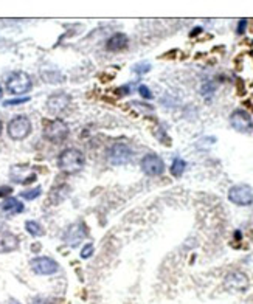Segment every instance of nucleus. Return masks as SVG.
Returning <instances> with one entry per match:
<instances>
[{
    "label": "nucleus",
    "mask_w": 253,
    "mask_h": 304,
    "mask_svg": "<svg viewBox=\"0 0 253 304\" xmlns=\"http://www.w3.org/2000/svg\"><path fill=\"white\" fill-rule=\"evenodd\" d=\"M84 163H86L84 154H82L81 150L75 149V147L62 150L59 159H58L59 169L62 172H66V174H76V172H79L84 168Z\"/></svg>",
    "instance_id": "obj_1"
},
{
    "label": "nucleus",
    "mask_w": 253,
    "mask_h": 304,
    "mask_svg": "<svg viewBox=\"0 0 253 304\" xmlns=\"http://www.w3.org/2000/svg\"><path fill=\"white\" fill-rule=\"evenodd\" d=\"M69 126L66 121H62L59 118L56 119H48L44 123V138L48 140L50 143L59 144L62 141H66L69 137Z\"/></svg>",
    "instance_id": "obj_2"
},
{
    "label": "nucleus",
    "mask_w": 253,
    "mask_h": 304,
    "mask_svg": "<svg viewBox=\"0 0 253 304\" xmlns=\"http://www.w3.org/2000/svg\"><path fill=\"white\" fill-rule=\"evenodd\" d=\"M30 134H31V121L25 115H17L8 123L10 138L20 141V140H25Z\"/></svg>",
    "instance_id": "obj_3"
},
{
    "label": "nucleus",
    "mask_w": 253,
    "mask_h": 304,
    "mask_svg": "<svg viewBox=\"0 0 253 304\" xmlns=\"http://www.w3.org/2000/svg\"><path fill=\"white\" fill-rule=\"evenodd\" d=\"M31 87H33V82H31V78L25 72H14L7 81V88L13 95L28 94Z\"/></svg>",
    "instance_id": "obj_4"
},
{
    "label": "nucleus",
    "mask_w": 253,
    "mask_h": 304,
    "mask_svg": "<svg viewBox=\"0 0 253 304\" xmlns=\"http://www.w3.org/2000/svg\"><path fill=\"white\" fill-rule=\"evenodd\" d=\"M229 200L239 206L253 203V188L248 185H235L229 190Z\"/></svg>",
    "instance_id": "obj_5"
},
{
    "label": "nucleus",
    "mask_w": 253,
    "mask_h": 304,
    "mask_svg": "<svg viewBox=\"0 0 253 304\" xmlns=\"http://www.w3.org/2000/svg\"><path fill=\"white\" fill-rule=\"evenodd\" d=\"M248 284H250L248 277L239 270L230 271L224 280V286L230 292H245L248 289Z\"/></svg>",
    "instance_id": "obj_6"
},
{
    "label": "nucleus",
    "mask_w": 253,
    "mask_h": 304,
    "mask_svg": "<svg viewBox=\"0 0 253 304\" xmlns=\"http://www.w3.org/2000/svg\"><path fill=\"white\" fill-rule=\"evenodd\" d=\"M230 125L235 131L241 132V134H248L253 131V119L251 116L245 112V110H235L230 115Z\"/></svg>",
    "instance_id": "obj_7"
},
{
    "label": "nucleus",
    "mask_w": 253,
    "mask_h": 304,
    "mask_svg": "<svg viewBox=\"0 0 253 304\" xmlns=\"http://www.w3.org/2000/svg\"><path fill=\"white\" fill-rule=\"evenodd\" d=\"M140 166H142V171L146 175H151V177L162 175L165 172V163H163V160L159 156H155V154L145 156Z\"/></svg>",
    "instance_id": "obj_8"
},
{
    "label": "nucleus",
    "mask_w": 253,
    "mask_h": 304,
    "mask_svg": "<svg viewBox=\"0 0 253 304\" xmlns=\"http://www.w3.org/2000/svg\"><path fill=\"white\" fill-rule=\"evenodd\" d=\"M30 265H31V270L38 273V275H53V273H56L59 270V264L48 256L35 258Z\"/></svg>",
    "instance_id": "obj_9"
},
{
    "label": "nucleus",
    "mask_w": 253,
    "mask_h": 304,
    "mask_svg": "<svg viewBox=\"0 0 253 304\" xmlns=\"http://www.w3.org/2000/svg\"><path fill=\"white\" fill-rule=\"evenodd\" d=\"M132 157V150L128 144L117 143L109 149V162L112 165H124Z\"/></svg>",
    "instance_id": "obj_10"
},
{
    "label": "nucleus",
    "mask_w": 253,
    "mask_h": 304,
    "mask_svg": "<svg viewBox=\"0 0 253 304\" xmlns=\"http://www.w3.org/2000/svg\"><path fill=\"white\" fill-rule=\"evenodd\" d=\"M70 106V97L66 94H54L47 100V109L50 113H62Z\"/></svg>",
    "instance_id": "obj_11"
},
{
    "label": "nucleus",
    "mask_w": 253,
    "mask_h": 304,
    "mask_svg": "<svg viewBox=\"0 0 253 304\" xmlns=\"http://www.w3.org/2000/svg\"><path fill=\"white\" fill-rule=\"evenodd\" d=\"M87 236V230L82 224H73L67 228L66 234H64V240L70 247H76L78 244H81V240Z\"/></svg>",
    "instance_id": "obj_12"
},
{
    "label": "nucleus",
    "mask_w": 253,
    "mask_h": 304,
    "mask_svg": "<svg viewBox=\"0 0 253 304\" xmlns=\"http://www.w3.org/2000/svg\"><path fill=\"white\" fill-rule=\"evenodd\" d=\"M11 178L17 184H22V185H28L30 181L36 180V175L28 169V166L25 165H19V166H13L11 168Z\"/></svg>",
    "instance_id": "obj_13"
},
{
    "label": "nucleus",
    "mask_w": 253,
    "mask_h": 304,
    "mask_svg": "<svg viewBox=\"0 0 253 304\" xmlns=\"http://www.w3.org/2000/svg\"><path fill=\"white\" fill-rule=\"evenodd\" d=\"M19 247V237L13 233L0 236V253H11Z\"/></svg>",
    "instance_id": "obj_14"
},
{
    "label": "nucleus",
    "mask_w": 253,
    "mask_h": 304,
    "mask_svg": "<svg viewBox=\"0 0 253 304\" xmlns=\"http://www.w3.org/2000/svg\"><path fill=\"white\" fill-rule=\"evenodd\" d=\"M128 42H129L128 36L123 35V33H117V35H114V36H110V38L107 39L106 48H107L109 51H120V50H123V48L128 47Z\"/></svg>",
    "instance_id": "obj_15"
},
{
    "label": "nucleus",
    "mask_w": 253,
    "mask_h": 304,
    "mask_svg": "<svg viewBox=\"0 0 253 304\" xmlns=\"http://www.w3.org/2000/svg\"><path fill=\"white\" fill-rule=\"evenodd\" d=\"M0 209L4 212H8V215H17V212L23 211V203L16 197H7L0 205Z\"/></svg>",
    "instance_id": "obj_16"
},
{
    "label": "nucleus",
    "mask_w": 253,
    "mask_h": 304,
    "mask_svg": "<svg viewBox=\"0 0 253 304\" xmlns=\"http://www.w3.org/2000/svg\"><path fill=\"white\" fill-rule=\"evenodd\" d=\"M25 230H26L31 236H36V237L44 234V228H42L41 224L36 222V221H28V222L25 224Z\"/></svg>",
    "instance_id": "obj_17"
},
{
    "label": "nucleus",
    "mask_w": 253,
    "mask_h": 304,
    "mask_svg": "<svg viewBox=\"0 0 253 304\" xmlns=\"http://www.w3.org/2000/svg\"><path fill=\"white\" fill-rule=\"evenodd\" d=\"M185 166H186L185 160H182V159H174V162H173V165H171V174H173L174 177H180V175L183 174V171H185Z\"/></svg>",
    "instance_id": "obj_18"
},
{
    "label": "nucleus",
    "mask_w": 253,
    "mask_h": 304,
    "mask_svg": "<svg viewBox=\"0 0 253 304\" xmlns=\"http://www.w3.org/2000/svg\"><path fill=\"white\" fill-rule=\"evenodd\" d=\"M41 193H42V190L38 187V188L31 190V191H25V193H22L20 196H22L23 199H26V200H33V199H36L38 196H41Z\"/></svg>",
    "instance_id": "obj_19"
},
{
    "label": "nucleus",
    "mask_w": 253,
    "mask_h": 304,
    "mask_svg": "<svg viewBox=\"0 0 253 304\" xmlns=\"http://www.w3.org/2000/svg\"><path fill=\"white\" fill-rule=\"evenodd\" d=\"M151 70V64L149 63H140L134 67V72L137 75H143V73H148Z\"/></svg>",
    "instance_id": "obj_20"
},
{
    "label": "nucleus",
    "mask_w": 253,
    "mask_h": 304,
    "mask_svg": "<svg viewBox=\"0 0 253 304\" xmlns=\"http://www.w3.org/2000/svg\"><path fill=\"white\" fill-rule=\"evenodd\" d=\"M93 252H95L93 246H92V244H86V246L82 247V250H81V258H82V259H87V258H90V256L93 255Z\"/></svg>",
    "instance_id": "obj_21"
},
{
    "label": "nucleus",
    "mask_w": 253,
    "mask_h": 304,
    "mask_svg": "<svg viewBox=\"0 0 253 304\" xmlns=\"http://www.w3.org/2000/svg\"><path fill=\"white\" fill-rule=\"evenodd\" d=\"M138 92H140V95H142L143 98H146V100H151V98H152V94H151V90H149V88H148L146 85H140Z\"/></svg>",
    "instance_id": "obj_22"
},
{
    "label": "nucleus",
    "mask_w": 253,
    "mask_h": 304,
    "mask_svg": "<svg viewBox=\"0 0 253 304\" xmlns=\"http://www.w3.org/2000/svg\"><path fill=\"white\" fill-rule=\"evenodd\" d=\"M30 98L25 97V98H17V100H10V101H5V106H11V104H20V103H26Z\"/></svg>",
    "instance_id": "obj_23"
},
{
    "label": "nucleus",
    "mask_w": 253,
    "mask_h": 304,
    "mask_svg": "<svg viewBox=\"0 0 253 304\" xmlns=\"http://www.w3.org/2000/svg\"><path fill=\"white\" fill-rule=\"evenodd\" d=\"M245 25H247V20H239V26H238V35H242L244 29H245Z\"/></svg>",
    "instance_id": "obj_24"
},
{
    "label": "nucleus",
    "mask_w": 253,
    "mask_h": 304,
    "mask_svg": "<svg viewBox=\"0 0 253 304\" xmlns=\"http://www.w3.org/2000/svg\"><path fill=\"white\" fill-rule=\"evenodd\" d=\"M11 188L10 187H4V188H0V197H4L5 194H11Z\"/></svg>",
    "instance_id": "obj_25"
},
{
    "label": "nucleus",
    "mask_w": 253,
    "mask_h": 304,
    "mask_svg": "<svg viewBox=\"0 0 253 304\" xmlns=\"http://www.w3.org/2000/svg\"><path fill=\"white\" fill-rule=\"evenodd\" d=\"M35 304H54V302L50 301V299H41V298H39V299L35 301Z\"/></svg>",
    "instance_id": "obj_26"
},
{
    "label": "nucleus",
    "mask_w": 253,
    "mask_h": 304,
    "mask_svg": "<svg viewBox=\"0 0 253 304\" xmlns=\"http://www.w3.org/2000/svg\"><path fill=\"white\" fill-rule=\"evenodd\" d=\"M10 304H20L19 301H16V299H10Z\"/></svg>",
    "instance_id": "obj_27"
},
{
    "label": "nucleus",
    "mask_w": 253,
    "mask_h": 304,
    "mask_svg": "<svg viewBox=\"0 0 253 304\" xmlns=\"http://www.w3.org/2000/svg\"><path fill=\"white\" fill-rule=\"evenodd\" d=\"M2 129H4V125H2V121H0V134H2Z\"/></svg>",
    "instance_id": "obj_28"
},
{
    "label": "nucleus",
    "mask_w": 253,
    "mask_h": 304,
    "mask_svg": "<svg viewBox=\"0 0 253 304\" xmlns=\"http://www.w3.org/2000/svg\"><path fill=\"white\" fill-rule=\"evenodd\" d=\"M2 95H4V90H2V87H0V98H2Z\"/></svg>",
    "instance_id": "obj_29"
}]
</instances>
